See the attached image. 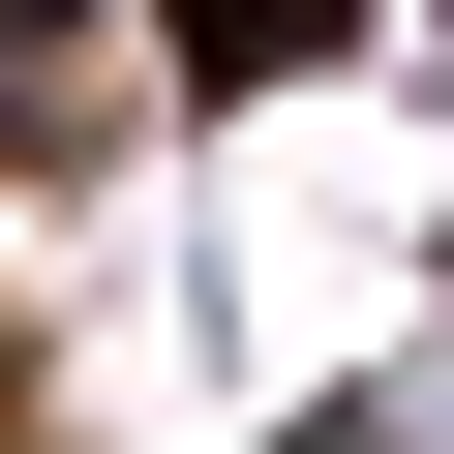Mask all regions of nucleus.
<instances>
[{"label":"nucleus","instance_id":"obj_1","mask_svg":"<svg viewBox=\"0 0 454 454\" xmlns=\"http://www.w3.org/2000/svg\"><path fill=\"white\" fill-rule=\"evenodd\" d=\"M333 31H364V0H152V61H182V91H303Z\"/></svg>","mask_w":454,"mask_h":454}]
</instances>
